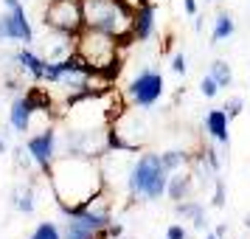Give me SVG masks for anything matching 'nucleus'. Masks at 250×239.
I'll list each match as a JSON object with an SVG mask.
<instances>
[{"instance_id":"11","label":"nucleus","mask_w":250,"mask_h":239,"mask_svg":"<svg viewBox=\"0 0 250 239\" xmlns=\"http://www.w3.org/2000/svg\"><path fill=\"white\" fill-rule=\"evenodd\" d=\"M73 51H76V37L54 31V28H48L45 40H40V57L45 62H59V59L70 57Z\"/></svg>"},{"instance_id":"18","label":"nucleus","mask_w":250,"mask_h":239,"mask_svg":"<svg viewBox=\"0 0 250 239\" xmlns=\"http://www.w3.org/2000/svg\"><path fill=\"white\" fill-rule=\"evenodd\" d=\"M12 205L20 211V214H34V186L31 183H23V186H17L12 189Z\"/></svg>"},{"instance_id":"5","label":"nucleus","mask_w":250,"mask_h":239,"mask_svg":"<svg viewBox=\"0 0 250 239\" xmlns=\"http://www.w3.org/2000/svg\"><path fill=\"white\" fill-rule=\"evenodd\" d=\"M62 155H79V158L102 160L110 155V124L84 127V130H65L59 135Z\"/></svg>"},{"instance_id":"34","label":"nucleus","mask_w":250,"mask_h":239,"mask_svg":"<svg viewBox=\"0 0 250 239\" xmlns=\"http://www.w3.org/2000/svg\"><path fill=\"white\" fill-rule=\"evenodd\" d=\"M242 222H245V228H248V231H250V211H248V214H245V219H242Z\"/></svg>"},{"instance_id":"16","label":"nucleus","mask_w":250,"mask_h":239,"mask_svg":"<svg viewBox=\"0 0 250 239\" xmlns=\"http://www.w3.org/2000/svg\"><path fill=\"white\" fill-rule=\"evenodd\" d=\"M14 54H17V65H20V70H23V73H28L34 82H42V76H45V65H48L45 59L40 57L37 51H31L28 45L17 48Z\"/></svg>"},{"instance_id":"28","label":"nucleus","mask_w":250,"mask_h":239,"mask_svg":"<svg viewBox=\"0 0 250 239\" xmlns=\"http://www.w3.org/2000/svg\"><path fill=\"white\" fill-rule=\"evenodd\" d=\"M166 239H188V234H186V228L177 222V225H169V228H166Z\"/></svg>"},{"instance_id":"33","label":"nucleus","mask_w":250,"mask_h":239,"mask_svg":"<svg viewBox=\"0 0 250 239\" xmlns=\"http://www.w3.org/2000/svg\"><path fill=\"white\" fill-rule=\"evenodd\" d=\"M6 149H9V144H6V138L0 135V155H3V152H6Z\"/></svg>"},{"instance_id":"3","label":"nucleus","mask_w":250,"mask_h":239,"mask_svg":"<svg viewBox=\"0 0 250 239\" xmlns=\"http://www.w3.org/2000/svg\"><path fill=\"white\" fill-rule=\"evenodd\" d=\"M82 12L87 28H102L107 34L118 37L124 45L132 40L135 9L126 0H82Z\"/></svg>"},{"instance_id":"20","label":"nucleus","mask_w":250,"mask_h":239,"mask_svg":"<svg viewBox=\"0 0 250 239\" xmlns=\"http://www.w3.org/2000/svg\"><path fill=\"white\" fill-rule=\"evenodd\" d=\"M160 160H163V169L169 172V174L191 166V155H186L180 149H166V152H160Z\"/></svg>"},{"instance_id":"1","label":"nucleus","mask_w":250,"mask_h":239,"mask_svg":"<svg viewBox=\"0 0 250 239\" xmlns=\"http://www.w3.org/2000/svg\"><path fill=\"white\" fill-rule=\"evenodd\" d=\"M48 186L54 192V203L79 205L90 203L96 194L107 189L102 172V160L79 158V155H59L48 169Z\"/></svg>"},{"instance_id":"25","label":"nucleus","mask_w":250,"mask_h":239,"mask_svg":"<svg viewBox=\"0 0 250 239\" xmlns=\"http://www.w3.org/2000/svg\"><path fill=\"white\" fill-rule=\"evenodd\" d=\"M228 197V192H225V183H222V177H216L214 180V197H211V205H214V208H225V200Z\"/></svg>"},{"instance_id":"27","label":"nucleus","mask_w":250,"mask_h":239,"mask_svg":"<svg viewBox=\"0 0 250 239\" xmlns=\"http://www.w3.org/2000/svg\"><path fill=\"white\" fill-rule=\"evenodd\" d=\"M203 152H205V160H208V166H211V169H214L216 174H219V172H222V160H219V149H216V147H205Z\"/></svg>"},{"instance_id":"21","label":"nucleus","mask_w":250,"mask_h":239,"mask_svg":"<svg viewBox=\"0 0 250 239\" xmlns=\"http://www.w3.org/2000/svg\"><path fill=\"white\" fill-rule=\"evenodd\" d=\"M211 76L216 79L219 87H230L233 85V70H230V65H228L225 59H214L211 62Z\"/></svg>"},{"instance_id":"19","label":"nucleus","mask_w":250,"mask_h":239,"mask_svg":"<svg viewBox=\"0 0 250 239\" xmlns=\"http://www.w3.org/2000/svg\"><path fill=\"white\" fill-rule=\"evenodd\" d=\"M233 31H236V25H233V17L228 12H219L214 20V31H211V45H219L222 40H228V37H233Z\"/></svg>"},{"instance_id":"12","label":"nucleus","mask_w":250,"mask_h":239,"mask_svg":"<svg viewBox=\"0 0 250 239\" xmlns=\"http://www.w3.org/2000/svg\"><path fill=\"white\" fill-rule=\"evenodd\" d=\"M155 34V3L146 0L135 9V23H132V40L135 43H149Z\"/></svg>"},{"instance_id":"13","label":"nucleus","mask_w":250,"mask_h":239,"mask_svg":"<svg viewBox=\"0 0 250 239\" xmlns=\"http://www.w3.org/2000/svg\"><path fill=\"white\" fill-rule=\"evenodd\" d=\"M194 192H197V183H194L191 172L180 169V172H171L169 174V183H166V197H169V200L180 203V200L194 197Z\"/></svg>"},{"instance_id":"31","label":"nucleus","mask_w":250,"mask_h":239,"mask_svg":"<svg viewBox=\"0 0 250 239\" xmlns=\"http://www.w3.org/2000/svg\"><path fill=\"white\" fill-rule=\"evenodd\" d=\"M183 12L188 17H197V0H183Z\"/></svg>"},{"instance_id":"35","label":"nucleus","mask_w":250,"mask_h":239,"mask_svg":"<svg viewBox=\"0 0 250 239\" xmlns=\"http://www.w3.org/2000/svg\"><path fill=\"white\" fill-rule=\"evenodd\" d=\"M205 239H219V237H216L214 231H211V234H208V237H205Z\"/></svg>"},{"instance_id":"2","label":"nucleus","mask_w":250,"mask_h":239,"mask_svg":"<svg viewBox=\"0 0 250 239\" xmlns=\"http://www.w3.org/2000/svg\"><path fill=\"white\" fill-rule=\"evenodd\" d=\"M76 54H79L93 70L110 73L118 79V73L124 68V43L118 37L107 34L102 28H82L76 34Z\"/></svg>"},{"instance_id":"17","label":"nucleus","mask_w":250,"mask_h":239,"mask_svg":"<svg viewBox=\"0 0 250 239\" xmlns=\"http://www.w3.org/2000/svg\"><path fill=\"white\" fill-rule=\"evenodd\" d=\"M174 214L183 217V219H191V225L197 231H208V214H205V208L197 200H180V203H174Z\"/></svg>"},{"instance_id":"26","label":"nucleus","mask_w":250,"mask_h":239,"mask_svg":"<svg viewBox=\"0 0 250 239\" xmlns=\"http://www.w3.org/2000/svg\"><path fill=\"white\" fill-rule=\"evenodd\" d=\"M200 93H203L205 99H214L216 93H219V85H216V79L211 76V73H208V76L200 82Z\"/></svg>"},{"instance_id":"29","label":"nucleus","mask_w":250,"mask_h":239,"mask_svg":"<svg viewBox=\"0 0 250 239\" xmlns=\"http://www.w3.org/2000/svg\"><path fill=\"white\" fill-rule=\"evenodd\" d=\"M171 70H174L177 76H186V57H183V54H174V57H171Z\"/></svg>"},{"instance_id":"22","label":"nucleus","mask_w":250,"mask_h":239,"mask_svg":"<svg viewBox=\"0 0 250 239\" xmlns=\"http://www.w3.org/2000/svg\"><path fill=\"white\" fill-rule=\"evenodd\" d=\"M14 163H17V169H23V172H31V169H37L34 166V158H31V152L25 147H14Z\"/></svg>"},{"instance_id":"23","label":"nucleus","mask_w":250,"mask_h":239,"mask_svg":"<svg viewBox=\"0 0 250 239\" xmlns=\"http://www.w3.org/2000/svg\"><path fill=\"white\" fill-rule=\"evenodd\" d=\"M31 239H62V231H59L54 222H40V225L34 228Z\"/></svg>"},{"instance_id":"14","label":"nucleus","mask_w":250,"mask_h":239,"mask_svg":"<svg viewBox=\"0 0 250 239\" xmlns=\"http://www.w3.org/2000/svg\"><path fill=\"white\" fill-rule=\"evenodd\" d=\"M203 124H205V132L214 138L216 144H222V147L230 144V132H228L230 118H228V113L222 107H219V110H208V115L203 118Z\"/></svg>"},{"instance_id":"24","label":"nucleus","mask_w":250,"mask_h":239,"mask_svg":"<svg viewBox=\"0 0 250 239\" xmlns=\"http://www.w3.org/2000/svg\"><path fill=\"white\" fill-rule=\"evenodd\" d=\"M222 110H225L228 118L233 121V118H239V115H242V110H245V99H242V96H230V99L222 104Z\"/></svg>"},{"instance_id":"8","label":"nucleus","mask_w":250,"mask_h":239,"mask_svg":"<svg viewBox=\"0 0 250 239\" xmlns=\"http://www.w3.org/2000/svg\"><path fill=\"white\" fill-rule=\"evenodd\" d=\"M163 96V76L158 68H144L138 70L124 87V102L135 107H155L158 99Z\"/></svg>"},{"instance_id":"9","label":"nucleus","mask_w":250,"mask_h":239,"mask_svg":"<svg viewBox=\"0 0 250 239\" xmlns=\"http://www.w3.org/2000/svg\"><path fill=\"white\" fill-rule=\"evenodd\" d=\"M3 40H14L20 45H31L34 43V28L28 23V14H25L23 3H17L12 9L0 14V43Z\"/></svg>"},{"instance_id":"6","label":"nucleus","mask_w":250,"mask_h":239,"mask_svg":"<svg viewBox=\"0 0 250 239\" xmlns=\"http://www.w3.org/2000/svg\"><path fill=\"white\" fill-rule=\"evenodd\" d=\"M149 141V124L126 107L115 121H110V152H144Z\"/></svg>"},{"instance_id":"36","label":"nucleus","mask_w":250,"mask_h":239,"mask_svg":"<svg viewBox=\"0 0 250 239\" xmlns=\"http://www.w3.org/2000/svg\"><path fill=\"white\" fill-rule=\"evenodd\" d=\"M118 239H135V237H118Z\"/></svg>"},{"instance_id":"30","label":"nucleus","mask_w":250,"mask_h":239,"mask_svg":"<svg viewBox=\"0 0 250 239\" xmlns=\"http://www.w3.org/2000/svg\"><path fill=\"white\" fill-rule=\"evenodd\" d=\"M118 237H124V225L121 222H113V225L107 228V239H118Z\"/></svg>"},{"instance_id":"4","label":"nucleus","mask_w":250,"mask_h":239,"mask_svg":"<svg viewBox=\"0 0 250 239\" xmlns=\"http://www.w3.org/2000/svg\"><path fill=\"white\" fill-rule=\"evenodd\" d=\"M166 183H169V172L163 169V160L155 152H144L138 155V160L129 166L126 174V192L132 200H146L155 203L166 194Z\"/></svg>"},{"instance_id":"10","label":"nucleus","mask_w":250,"mask_h":239,"mask_svg":"<svg viewBox=\"0 0 250 239\" xmlns=\"http://www.w3.org/2000/svg\"><path fill=\"white\" fill-rule=\"evenodd\" d=\"M25 149L31 152L37 169L42 172V174H48L51 163L59 158V132H57V127H51V130H45V132H34V135H28Z\"/></svg>"},{"instance_id":"32","label":"nucleus","mask_w":250,"mask_h":239,"mask_svg":"<svg viewBox=\"0 0 250 239\" xmlns=\"http://www.w3.org/2000/svg\"><path fill=\"white\" fill-rule=\"evenodd\" d=\"M214 234H216L219 239H225V234H228V225H222V222H219V225L214 228Z\"/></svg>"},{"instance_id":"7","label":"nucleus","mask_w":250,"mask_h":239,"mask_svg":"<svg viewBox=\"0 0 250 239\" xmlns=\"http://www.w3.org/2000/svg\"><path fill=\"white\" fill-rule=\"evenodd\" d=\"M42 23H45V28L76 37L84 28L82 0H48L45 12H42Z\"/></svg>"},{"instance_id":"15","label":"nucleus","mask_w":250,"mask_h":239,"mask_svg":"<svg viewBox=\"0 0 250 239\" xmlns=\"http://www.w3.org/2000/svg\"><path fill=\"white\" fill-rule=\"evenodd\" d=\"M31 113H34V107H31V102L25 99V93L14 96L12 99V110H9V127H12L17 135H20V132H28Z\"/></svg>"}]
</instances>
